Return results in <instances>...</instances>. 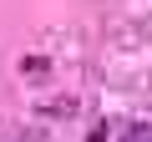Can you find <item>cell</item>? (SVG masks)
I'll list each match as a JSON object with an SVG mask.
<instances>
[{
	"label": "cell",
	"mask_w": 152,
	"mask_h": 142,
	"mask_svg": "<svg viewBox=\"0 0 152 142\" xmlns=\"http://www.w3.org/2000/svg\"><path fill=\"white\" fill-rule=\"evenodd\" d=\"M86 142H107V122H96V127L86 132Z\"/></svg>",
	"instance_id": "6da1fadb"
}]
</instances>
